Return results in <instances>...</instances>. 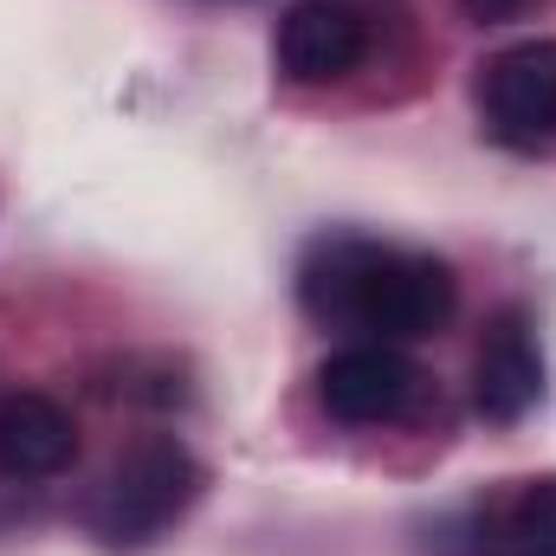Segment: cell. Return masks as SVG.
<instances>
[{
  "mask_svg": "<svg viewBox=\"0 0 556 556\" xmlns=\"http://www.w3.org/2000/svg\"><path fill=\"white\" fill-rule=\"evenodd\" d=\"M317 402L343 427H382V420H402L420 402V369L395 343H350V350L324 356Z\"/></svg>",
  "mask_w": 556,
  "mask_h": 556,
  "instance_id": "cell-4",
  "label": "cell"
},
{
  "mask_svg": "<svg viewBox=\"0 0 556 556\" xmlns=\"http://www.w3.org/2000/svg\"><path fill=\"white\" fill-rule=\"evenodd\" d=\"M479 124L505 149L556 142V39H518L479 65Z\"/></svg>",
  "mask_w": 556,
  "mask_h": 556,
  "instance_id": "cell-3",
  "label": "cell"
},
{
  "mask_svg": "<svg viewBox=\"0 0 556 556\" xmlns=\"http://www.w3.org/2000/svg\"><path fill=\"white\" fill-rule=\"evenodd\" d=\"M201 485H207V472L175 433H142L111 466V479H104V492L91 505V531L111 551H142V544H155L168 525H181L194 511Z\"/></svg>",
  "mask_w": 556,
  "mask_h": 556,
  "instance_id": "cell-2",
  "label": "cell"
},
{
  "mask_svg": "<svg viewBox=\"0 0 556 556\" xmlns=\"http://www.w3.org/2000/svg\"><path fill=\"white\" fill-rule=\"evenodd\" d=\"M472 556H556V472L485 498L472 518Z\"/></svg>",
  "mask_w": 556,
  "mask_h": 556,
  "instance_id": "cell-8",
  "label": "cell"
},
{
  "mask_svg": "<svg viewBox=\"0 0 556 556\" xmlns=\"http://www.w3.org/2000/svg\"><path fill=\"white\" fill-rule=\"evenodd\" d=\"M78 453V427L52 395H7L0 402V472L7 479H52Z\"/></svg>",
  "mask_w": 556,
  "mask_h": 556,
  "instance_id": "cell-7",
  "label": "cell"
},
{
  "mask_svg": "<svg viewBox=\"0 0 556 556\" xmlns=\"http://www.w3.org/2000/svg\"><path fill=\"white\" fill-rule=\"evenodd\" d=\"M466 7V20H479V26H498V20H518L525 7H538V0H459Z\"/></svg>",
  "mask_w": 556,
  "mask_h": 556,
  "instance_id": "cell-9",
  "label": "cell"
},
{
  "mask_svg": "<svg viewBox=\"0 0 556 556\" xmlns=\"http://www.w3.org/2000/svg\"><path fill=\"white\" fill-rule=\"evenodd\" d=\"M298 298L317 324L363 330L369 343H415L446 330L459 278L433 253L382 247L363 233H324L298 266Z\"/></svg>",
  "mask_w": 556,
  "mask_h": 556,
  "instance_id": "cell-1",
  "label": "cell"
},
{
  "mask_svg": "<svg viewBox=\"0 0 556 556\" xmlns=\"http://www.w3.org/2000/svg\"><path fill=\"white\" fill-rule=\"evenodd\" d=\"M544 402V350H538V324L531 311H498L479 363H472V408L485 420H525Z\"/></svg>",
  "mask_w": 556,
  "mask_h": 556,
  "instance_id": "cell-6",
  "label": "cell"
},
{
  "mask_svg": "<svg viewBox=\"0 0 556 556\" xmlns=\"http://www.w3.org/2000/svg\"><path fill=\"white\" fill-rule=\"evenodd\" d=\"M363 52H369V20L350 0H298L273 39V59L291 85H337L363 65Z\"/></svg>",
  "mask_w": 556,
  "mask_h": 556,
  "instance_id": "cell-5",
  "label": "cell"
}]
</instances>
